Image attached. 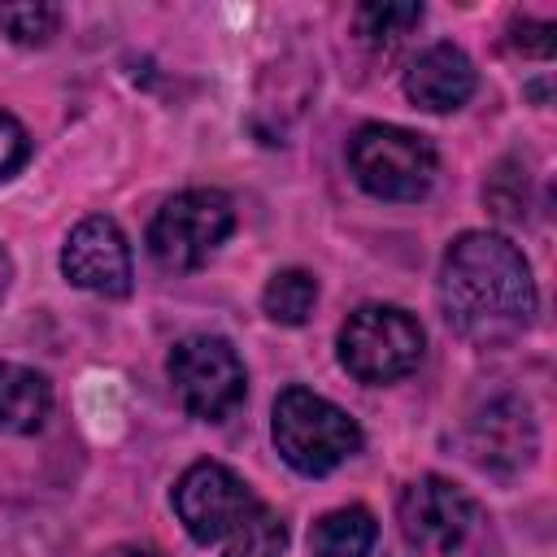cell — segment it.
<instances>
[{"label":"cell","instance_id":"cell-1","mask_svg":"<svg viewBox=\"0 0 557 557\" xmlns=\"http://www.w3.org/2000/svg\"><path fill=\"white\" fill-rule=\"evenodd\" d=\"M444 322L474 344H505L535 318L531 265L496 231H466L448 244L440 265Z\"/></svg>","mask_w":557,"mask_h":557},{"label":"cell","instance_id":"cell-2","mask_svg":"<svg viewBox=\"0 0 557 557\" xmlns=\"http://www.w3.org/2000/svg\"><path fill=\"white\" fill-rule=\"evenodd\" d=\"M270 435H274L278 457L309 479L331 474L335 466H344L361 448L357 418L309 387H283L274 396Z\"/></svg>","mask_w":557,"mask_h":557},{"label":"cell","instance_id":"cell-3","mask_svg":"<svg viewBox=\"0 0 557 557\" xmlns=\"http://www.w3.org/2000/svg\"><path fill=\"white\" fill-rule=\"evenodd\" d=\"M348 170L361 183V191L379 200H422L435 183L440 157L426 135L392 126V122H366L348 139Z\"/></svg>","mask_w":557,"mask_h":557},{"label":"cell","instance_id":"cell-4","mask_svg":"<svg viewBox=\"0 0 557 557\" xmlns=\"http://www.w3.org/2000/svg\"><path fill=\"white\" fill-rule=\"evenodd\" d=\"M235 231V205L213 187H191L170 196L148 222V252L161 270H200Z\"/></svg>","mask_w":557,"mask_h":557},{"label":"cell","instance_id":"cell-5","mask_svg":"<svg viewBox=\"0 0 557 557\" xmlns=\"http://www.w3.org/2000/svg\"><path fill=\"white\" fill-rule=\"evenodd\" d=\"M426 335L400 305H361L339 326V366L357 383H396L418 370Z\"/></svg>","mask_w":557,"mask_h":557},{"label":"cell","instance_id":"cell-6","mask_svg":"<svg viewBox=\"0 0 557 557\" xmlns=\"http://www.w3.org/2000/svg\"><path fill=\"white\" fill-rule=\"evenodd\" d=\"M165 374L174 383L178 405L200 422H222L239 409L248 392V374L239 352L222 335H183L170 348Z\"/></svg>","mask_w":557,"mask_h":557},{"label":"cell","instance_id":"cell-7","mask_svg":"<svg viewBox=\"0 0 557 557\" xmlns=\"http://www.w3.org/2000/svg\"><path fill=\"white\" fill-rule=\"evenodd\" d=\"M174 513L187 527V535L196 544H222L231 540L257 509L261 500L252 496V487L222 461H196L178 474L174 483Z\"/></svg>","mask_w":557,"mask_h":557},{"label":"cell","instance_id":"cell-8","mask_svg":"<svg viewBox=\"0 0 557 557\" xmlns=\"http://www.w3.org/2000/svg\"><path fill=\"white\" fill-rule=\"evenodd\" d=\"M61 274H65L74 287L91 292V296H109V300L126 296L135 270H131V244H126L122 226H117L113 218H104V213L83 218V222L65 235Z\"/></svg>","mask_w":557,"mask_h":557},{"label":"cell","instance_id":"cell-9","mask_svg":"<svg viewBox=\"0 0 557 557\" xmlns=\"http://www.w3.org/2000/svg\"><path fill=\"white\" fill-rule=\"evenodd\" d=\"M474 527V500L440 474H422L400 496V531L422 553H453Z\"/></svg>","mask_w":557,"mask_h":557},{"label":"cell","instance_id":"cell-10","mask_svg":"<svg viewBox=\"0 0 557 557\" xmlns=\"http://www.w3.org/2000/svg\"><path fill=\"white\" fill-rule=\"evenodd\" d=\"M405 96L426 113H453L474 96V65L453 44H431L405 65Z\"/></svg>","mask_w":557,"mask_h":557},{"label":"cell","instance_id":"cell-11","mask_svg":"<svg viewBox=\"0 0 557 557\" xmlns=\"http://www.w3.org/2000/svg\"><path fill=\"white\" fill-rule=\"evenodd\" d=\"M470 440H474L479 466H492V470H518L535 453V426L527 405L518 400H492L470 422Z\"/></svg>","mask_w":557,"mask_h":557},{"label":"cell","instance_id":"cell-12","mask_svg":"<svg viewBox=\"0 0 557 557\" xmlns=\"http://www.w3.org/2000/svg\"><path fill=\"white\" fill-rule=\"evenodd\" d=\"M52 409V387L39 370L0 361V431L9 435H35Z\"/></svg>","mask_w":557,"mask_h":557},{"label":"cell","instance_id":"cell-13","mask_svg":"<svg viewBox=\"0 0 557 557\" xmlns=\"http://www.w3.org/2000/svg\"><path fill=\"white\" fill-rule=\"evenodd\" d=\"M379 540V522L366 505H344L331 509L313 522L309 531V553L313 557H370Z\"/></svg>","mask_w":557,"mask_h":557},{"label":"cell","instance_id":"cell-14","mask_svg":"<svg viewBox=\"0 0 557 557\" xmlns=\"http://www.w3.org/2000/svg\"><path fill=\"white\" fill-rule=\"evenodd\" d=\"M313 305H318V278L309 270H300V265L270 274V283L261 292V309L278 326H300L313 313Z\"/></svg>","mask_w":557,"mask_h":557},{"label":"cell","instance_id":"cell-15","mask_svg":"<svg viewBox=\"0 0 557 557\" xmlns=\"http://www.w3.org/2000/svg\"><path fill=\"white\" fill-rule=\"evenodd\" d=\"M418 22H422V4H361L357 9V30L374 48L400 44Z\"/></svg>","mask_w":557,"mask_h":557},{"label":"cell","instance_id":"cell-16","mask_svg":"<svg viewBox=\"0 0 557 557\" xmlns=\"http://www.w3.org/2000/svg\"><path fill=\"white\" fill-rule=\"evenodd\" d=\"M283 548H287V527H283V518H278L274 509L261 505V509L231 535V544H226L222 557H283Z\"/></svg>","mask_w":557,"mask_h":557},{"label":"cell","instance_id":"cell-17","mask_svg":"<svg viewBox=\"0 0 557 557\" xmlns=\"http://www.w3.org/2000/svg\"><path fill=\"white\" fill-rule=\"evenodd\" d=\"M61 26V9L57 4H44V0H26V4H0V30L13 39V44H48Z\"/></svg>","mask_w":557,"mask_h":557},{"label":"cell","instance_id":"cell-18","mask_svg":"<svg viewBox=\"0 0 557 557\" xmlns=\"http://www.w3.org/2000/svg\"><path fill=\"white\" fill-rule=\"evenodd\" d=\"M26 161H30V135H26V126L13 113L0 109V183L13 178Z\"/></svg>","mask_w":557,"mask_h":557},{"label":"cell","instance_id":"cell-19","mask_svg":"<svg viewBox=\"0 0 557 557\" xmlns=\"http://www.w3.org/2000/svg\"><path fill=\"white\" fill-rule=\"evenodd\" d=\"M513 48L527 57H553V22H513Z\"/></svg>","mask_w":557,"mask_h":557},{"label":"cell","instance_id":"cell-20","mask_svg":"<svg viewBox=\"0 0 557 557\" xmlns=\"http://www.w3.org/2000/svg\"><path fill=\"white\" fill-rule=\"evenodd\" d=\"M100 557H157V553L144 548V544H117V548H104Z\"/></svg>","mask_w":557,"mask_h":557},{"label":"cell","instance_id":"cell-21","mask_svg":"<svg viewBox=\"0 0 557 557\" xmlns=\"http://www.w3.org/2000/svg\"><path fill=\"white\" fill-rule=\"evenodd\" d=\"M9 278H13V265H9V252L0 248V296L9 292Z\"/></svg>","mask_w":557,"mask_h":557}]
</instances>
